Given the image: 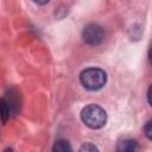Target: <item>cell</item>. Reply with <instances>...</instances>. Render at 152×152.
<instances>
[{
  "mask_svg": "<svg viewBox=\"0 0 152 152\" xmlns=\"http://www.w3.org/2000/svg\"><path fill=\"white\" fill-rule=\"evenodd\" d=\"M80 81H81V84L87 90L96 91L104 87L107 82V75L102 69L88 68L81 72Z\"/></svg>",
  "mask_w": 152,
  "mask_h": 152,
  "instance_id": "6da1fadb",
  "label": "cell"
},
{
  "mask_svg": "<svg viewBox=\"0 0 152 152\" xmlns=\"http://www.w3.org/2000/svg\"><path fill=\"white\" fill-rule=\"evenodd\" d=\"M81 119L86 126L93 129L101 128L106 125L107 113L106 110L97 104H88L81 112Z\"/></svg>",
  "mask_w": 152,
  "mask_h": 152,
  "instance_id": "7a4b0ae2",
  "label": "cell"
},
{
  "mask_svg": "<svg viewBox=\"0 0 152 152\" xmlns=\"http://www.w3.org/2000/svg\"><path fill=\"white\" fill-rule=\"evenodd\" d=\"M82 38L84 43L91 46L100 45L104 39L103 28L97 24H88L84 26L82 31Z\"/></svg>",
  "mask_w": 152,
  "mask_h": 152,
  "instance_id": "3957f363",
  "label": "cell"
},
{
  "mask_svg": "<svg viewBox=\"0 0 152 152\" xmlns=\"http://www.w3.org/2000/svg\"><path fill=\"white\" fill-rule=\"evenodd\" d=\"M10 108V115L14 116L20 110V94L15 88H11L6 91V96L4 97Z\"/></svg>",
  "mask_w": 152,
  "mask_h": 152,
  "instance_id": "277c9868",
  "label": "cell"
},
{
  "mask_svg": "<svg viewBox=\"0 0 152 152\" xmlns=\"http://www.w3.org/2000/svg\"><path fill=\"white\" fill-rule=\"evenodd\" d=\"M116 150L120 151V152H134V151L139 150V145H138L137 140L125 139V140H122V141L119 142Z\"/></svg>",
  "mask_w": 152,
  "mask_h": 152,
  "instance_id": "5b68a950",
  "label": "cell"
},
{
  "mask_svg": "<svg viewBox=\"0 0 152 152\" xmlns=\"http://www.w3.org/2000/svg\"><path fill=\"white\" fill-rule=\"evenodd\" d=\"M10 108H8V104L6 102V100L2 97L0 99V119L2 121V124H6L7 120L10 119Z\"/></svg>",
  "mask_w": 152,
  "mask_h": 152,
  "instance_id": "8992f818",
  "label": "cell"
},
{
  "mask_svg": "<svg viewBox=\"0 0 152 152\" xmlns=\"http://www.w3.org/2000/svg\"><path fill=\"white\" fill-rule=\"evenodd\" d=\"M52 150L55 152H66V151H71V146H70V144L66 140L61 139V140H57L55 142Z\"/></svg>",
  "mask_w": 152,
  "mask_h": 152,
  "instance_id": "52a82bcc",
  "label": "cell"
},
{
  "mask_svg": "<svg viewBox=\"0 0 152 152\" xmlns=\"http://www.w3.org/2000/svg\"><path fill=\"white\" fill-rule=\"evenodd\" d=\"M80 151L81 152H89V151H99V148L95 146V145H93V144H90V142H87V144H84V145H82L81 146V148H80Z\"/></svg>",
  "mask_w": 152,
  "mask_h": 152,
  "instance_id": "ba28073f",
  "label": "cell"
},
{
  "mask_svg": "<svg viewBox=\"0 0 152 152\" xmlns=\"http://www.w3.org/2000/svg\"><path fill=\"white\" fill-rule=\"evenodd\" d=\"M144 131H145V134L147 137V139H152V121H147L145 127H144Z\"/></svg>",
  "mask_w": 152,
  "mask_h": 152,
  "instance_id": "9c48e42d",
  "label": "cell"
},
{
  "mask_svg": "<svg viewBox=\"0 0 152 152\" xmlns=\"http://www.w3.org/2000/svg\"><path fill=\"white\" fill-rule=\"evenodd\" d=\"M34 4H37V5H45V4H48L50 0H32Z\"/></svg>",
  "mask_w": 152,
  "mask_h": 152,
  "instance_id": "30bf717a",
  "label": "cell"
},
{
  "mask_svg": "<svg viewBox=\"0 0 152 152\" xmlns=\"http://www.w3.org/2000/svg\"><path fill=\"white\" fill-rule=\"evenodd\" d=\"M150 96H151V87H150L148 90H147V101H148V104H151V99H150Z\"/></svg>",
  "mask_w": 152,
  "mask_h": 152,
  "instance_id": "8fae6325",
  "label": "cell"
}]
</instances>
